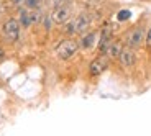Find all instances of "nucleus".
Segmentation results:
<instances>
[{
  "label": "nucleus",
  "instance_id": "nucleus-2",
  "mask_svg": "<svg viewBox=\"0 0 151 136\" xmlns=\"http://www.w3.org/2000/svg\"><path fill=\"white\" fill-rule=\"evenodd\" d=\"M20 21L15 18H10L5 21L4 25V34L5 38L8 39V41H15V39H18V34H20Z\"/></svg>",
  "mask_w": 151,
  "mask_h": 136
},
{
  "label": "nucleus",
  "instance_id": "nucleus-7",
  "mask_svg": "<svg viewBox=\"0 0 151 136\" xmlns=\"http://www.w3.org/2000/svg\"><path fill=\"white\" fill-rule=\"evenodd\" d=\"M89 26H91V16L87 15V13L79 15V18L76 20V33H81V34H82L84 31L89 30Z\"/></svg>",
  "mask_w": 151,
  "mask_h": 136
},
{
  "label": "nucleus",
  "instance_id": "nucleus-5",
  "mask_svg": "<svg viewBox=\"0 0 151 136\" xmlns=\"http://www.w3.org/2000/svg\"><path fill=\"white\" fill-rule=\"evenodd\" d=\"M120 62L125 66V67H132L136 61V56H135V51L132 48H122V53H120Z\"/></svg>",
  "mask_w": 151,
  "mask_h": 136
},
{
  "label": "nucleus",
  "instance_id": "nucleus-12",
  "mask_svg": "<svg viewBox=\"0 0 151 136\" xmlns=\"http://www.w3.org/2000/svg\"><path fill=\"white\" fill-rule=\"evenodd\" d=\"M72 0H53V7L58 8V7H69Z\"/></svg>",
  "mask_w": 151,
  "mask_h": 136
},
{
  "label": "nucleus",
  "instance_id": "nucleus-9",
  "mask_svg": "<svg viewBox=\"0 0 151 136\" xmlns=\"http://www.w3.org/2000/svg\"><path fill=\"white\" fill-rule=\"evenodd\" d=\"M120 53H122V46L118 44V43H113V44H110L109 49H107V54H109L110 57H113V59L120 56Z\"/></svg>",
  "mask_w": 151,
  "mask_h": 136
},
{
  "label": "nucleus",
  "instance_id": "nucleus-11",
  "mask_svg": "<svg viewBox=\"0 0 151 136\" xmlns=\"http://www.w3.org/2000/svg\"><path fill=\"white\" fill-rule=\"evenodd\" d=\"M30 18H31V23H38L40 20H41V11L31 10V11H30Z\"/></svg>",
  "mask_w": 151,
  "mask_h": 136
},
{
  "label": "nucleus",
  "instance_id": "nucleus-15",
  "mask_svg": "<svg viewBox=\"0 0 151 136\" xmlns=\"http://www.w3.org/2000/svg\"><path fill=\"white\" fill-rule=\"evenodd\" d=\"M145 41H146V46H148V48H151V28H150V31H148L146 38H145Z\"/></svg>",
  "mask_w": 151,
  "mask_h": 136
},
{
  "label": "nucleus",
  "instance_id": "nucleus-6",
  "mask_svg": "<svg viewBox=\"0 0 151 136\" xmlns=\"http://www.w3.org/2000/svg\"><path fill=\"white\" fill-rule=\"evenodd\" d=\"M107 66H109L107 57H104V56L97 57V59H94L91 62V74L92 76H100V74L107 69Z\"/></svg>",
  "mask_w": 151,
  "mask_h": 136
},
{
  "label": "nucleus",
  "instance_id": "nucleus-20",
  "mask_svg": "<svg viewBox=\"0 0 151 136\" xmlns=\"http://www.w3.org/2000/svg\"><path fill=\"white\" fill-rule=\"evenodd\" d=\"M0 10H2V7H0Z\"/></svg>",
  "mask_w": 151,
  "mask_h": 136
},
{
  "label": "nucleus",
  "instance_id": "nucleus-3",
  "mask_svg": "<svg viewBox=\"0 0 151 136\" xmlns=\"http://www.w3.org/2000/svg\"><path fill=\"white\" fill-rule=\"evenodd\" d=\"M69 16H71V5L69 7H58L51 13V20L54 23H66Z\"/></svg>",
  "mask_w": 151,
  "mask_h": 136
},
{
  "label": "nucleus",
  "instance_id": "nucleus-17",
  "mask_svg": "<svg viewBox=\"0 0 151 136\" xmlns=\"http://www.w3.org/2000/svg\"><path fill=\"white\" fill-rule=\"evenodd\" d=\"M4 57H5V51H4L2 48H0V61L4 59Z\"/></svg>",
  "mask_w": 151,
  "mask_h": 136
},
{
  "label": "nucleus",
  "instance_id": "nucleus-4",
  "mask_svg": "<svg viewBox=\"0 0 151 136\" xmlns=\"http://www.w3.org/2000/svg\"><path fill=\"white\" fill-rule=\"evenodd\" d=\"M143 39H145V31L141 30V28L133 30L132 33H130V36H128V48H132V49L140 48L141 43H143Z\"/></svg>",
  "mask_w": 151,
  "mask_h": 136
},
{
  "label": "nucleus",
  "instance_id": "nucleus-13",
  "mask_svg": "<svg viewBox=\"0 0 151 136\" xmlns=\"http://www.w3.org/2000/svg\"><path fill=\"white\" fill-rule=\"evenodd\" d=\"M64 31L68 34H72V33H76V21H71V23H68L64 26Z\"/></svg>",
  "mask_w": 151,
  "mask_h": 136
},
{
  "label": "nucleus",
  "instance_id": "nucleus-10",
  "mask_svg": "<svg viewBox=\"0 0 151 136\" xmlns=\"http://www.w3.org/2000/svg\"><path fill=\"white\" fill-rule=\"evenodd\" d=\"M20 25L22 26H30L31 25V18H30V11H22V15H20Z\"/></svg>",
  "mask_w": 151,
  "mask_h": 136
},
{
  "label": "nucleus",
  "instance_id": "nucleus-16",
  "mask_svg": "<svg viewBox=\"0 0 151 136\" xmlns=\"http://www.w3.org/2000/svg\"><path fill=\"white\" fill-rule=\"evenodd\" d=\"M27 5H28L30 8H36L40 4H38V2H35V0H27Z\"/></svg>",
  "mask_w": 151,
  "mask_h": 136
},
{
  "label": "nucleus",
  "instance_id": "nucleus-1",
  "mask_svg": "<svg viewBox=\"0 0 151 136\" xmlns=\"http://www.w3.org/2000/svg\"><path fill=\"white\" fill-rule=\"evenodd\" d=\"M77 48H79V44H77L74 39H64V41H63L56 48L58 57H59V59H63V61L71 59V57L77 53Z\"/></svg>",
  "mask_w": 151,
  "mask_h": 136
},
{
  "label": "nucleus",
  "instance_id": "nucleus-19",
  "mask_svg": "<svg viewBox=\"0 0 151 136\" xmlns=\"http://www.w3.org/2000/svg\"><path fill=\"white\" fill-rule=\"evenodd\" d=\"M35 2H38V4H41V0H35Z\"/></svg>",
  "mask_w": 151,
  "mask_h": 136
},
{
  "label": "nucleus",
  "instance_id": "nucleus-14",
  "mask_svg": "<svg viewBox=\"0 0 151 136\" xmlns=\"http://www.w3.org/2000/svg\"><path fill=\"white\" fill-rule=\"evenodd\" d=\"M128 16H130V11H127V10H125V11H120V15H118V18H120V20H127Z\"/></svg>",
  "mask_w": 151,
  "mask_h": 136
},
{
  "label": "nucleus",
  "instance_id": "nucleus-8",
  "mask_svg": "<svg viewBox=\"0 0 151 136\" xmlns=\"http://www.w3.org/2000/svg\"><path fill=\"white\" fill-rule=\"evenodd\" d=\"M95 38H97V34H95V33L86 34V36L82 38V41H81V46H82V48H86V49L92 48V46H94V43H95Z\"/></svg>",
  "mask_w": 151,
  "mask_h": 136
},
{
  "label": "nucleus",
  "instance_id": "nucleus-18",
  "mask_svg": "<svg viewBox=\"0 0 151 136\" xmlns=\"http://www.w3.org/2000/svg\"><path fill=\"white\" fill-rule=\"evenodd\" d=\"M12 2H15V4H18V2H22V0H12Z\"/></svg>",
  "mask_w": 151,
  "mask_h": 136
}]
</instances>
